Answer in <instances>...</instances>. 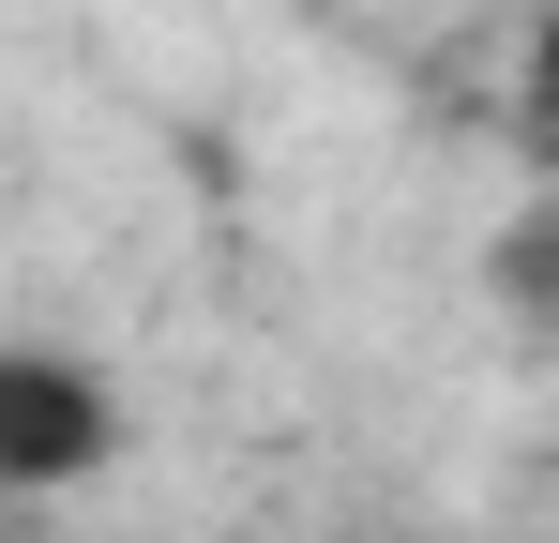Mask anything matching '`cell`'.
I'll return each instance as SVG.
<instances>
[{
	"instance_id": "cell-3",
	"label": "cell",
	"mask_w": 559,
	"mask_h": 543,
	"mask_svg": "<svg viewBox=\"0 0 559 543\" xmlns=\"http://www.w3.org/2000/svg\"><path fill=\"white\" fill-rule=\"evenodd\" d=\"M530 121L559 136V0H545V31H530Z\"/></svg>"
},
{
	"instance_id": "cell-1",
	"label": "cell",
	"mask_w": 559,
	"mask_h": 543,
	"mask_svg": "<svg viewBox=\"0 0 559 543\" xmlns=\"http://www.w3.org/2000/svg\"><path fill=\"white\" fill-rule=\"evenodd\" d=\"M121 452V393L76 348H15L0 333V498H61Z\"/></svg>"
},
{
	"instance_id": "cell-2",
	"label": "cell",
	"mask_w": 559,
	"mask_h": 543,
	"mask_svg": "<svg viewBox=\"0 0 559 543\" xmlns=\"http://www.w3.org/2000/svg\"><path fill=\"white\" fill-rule=\"evenodd\" d=\"M484 287L514 302V333H545V348H559V196H530V212L499 227V257H484Z\"/></svg>"
}]
</instances>
